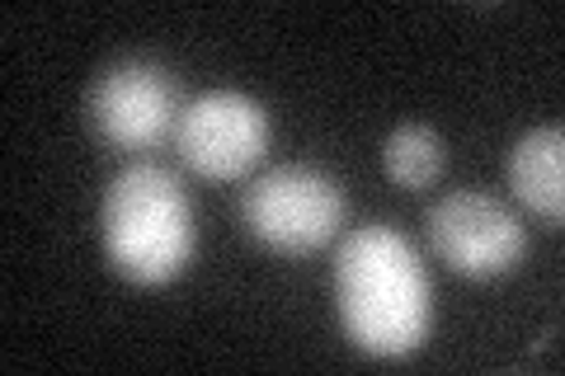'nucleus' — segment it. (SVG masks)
I'll return each mask as SVG.
<instances>
[{"label": "nucleus", "instance_id": "nucleus-4", "mask_svg": "<svg viewBox=\"0 0 565 376\" xmlns=\"http://www.w3.org/2000/svg\"><path fill=\"white\" fill-rule=\"evenodd\" d=\"M180 109V76L151 57L109 62L85 89V122L114 151L161 147L166 137H174Z\"/></svg>", "mask_w": 565, "mask_h": 376}, {"label": "nucleus", "instance_id": "nucleus-3", "mask_svg": "<svg viewBox=\"0 0 565 376\" xmlns=\"http://www.w3.org/2000/svg\"><path fill=\"white\" fill-rule=\"evenodd\" d=\"M349 198L340 179L316 165H274L245 184L241 222L274 255L302 259L330 245L344 226Z\"/></svg>", "mask_w": 565, "mask_h": 376}, {"label": "nucleus", "instance_id": "nucleus-1", "mask_svg": "<svg viewBox=\"0 0 565 376\" xmlns=\"http://www.w3.org/2000/svg\"><path fill=\"white\" fill-rule=\"evenodd\" d=\"M334 307L367 357H411L434 330V288L419 249L386 222L349 230L334 249Z\"/></svg>", "mask_w": 565, "mask_h": 376}, {"label": "nucleus", "instance_id": "nucleus-7", "mask_svg": "<svg viewBox=\"0 0 565 376\" xmlns=\"http://www.w3.org/2000/svg\"><path fill=\"white\" fill-rule=\"evenodd\" d=\"M504 174H509L514 198L533 212V217L561 226V217H565V132H561V122L523 132L514 147H509Z\"/></svg>", "mask_w": 565, "mask_h": 376}, {"label": "nucleus", "instance_id": "nucleus-8", "mask_svg": "<svg viewBox=\"0 0 565 376\" xmlns=\"http://www.w3.org/2000/svg\"><path fill=\"white\" fill-rule=\"evenodd\" d=\"M382 170L396 189H429L434 179H444L448 170V141L438 137L429 122H401L382 141Z\"/></svg>", "mask_w": 565, "mask_h": 376}, {"label": "nucleus", "instance_id": "nucleus-6", "mask_svg": "<svg viewBox=\"0 0 565 376\" xmlns=\"http://www.w3.org/2000/svg\"><path fill=\"white\" fill-rule=\"evenodd\" d=\"M269 109L245 89H207L174 122V151L203 179H241L269 151Z\"/></svg>", "mask_w": 565, "mask_h": 376}, {"label": "nucleus", "instance_id": "nucleus-2", "mask_svg": "<svg viewBox=\"0 0 565 376\" xmlns=\"http://www.w3.org/2000/svg\"><path fill=\"white\" fill-rule=\"evenodd\" d=\"M99 245L109 268L132 288H166L199 249L193 203L166 165H128L109 179L99 203Z\"/></svg>", "mask_w": 565, "mask_h": 376}, {"label": "nucleus", "instance_id": "nucleus-5", "mask_svg": "<svg viewBox=\"0 0 565 376\" xmlns=\"http://www.w3.org/2000/svg\"><path fill=\"white\" fill-rule=\"evenodd\" d=\"M424 236H429L438 264H448L462 278H504L527 255V230L519 212L481 189L444 193L424 212Z\"/></svg>", "mask_w": 565, "mask_h": 376}]
</instances>
